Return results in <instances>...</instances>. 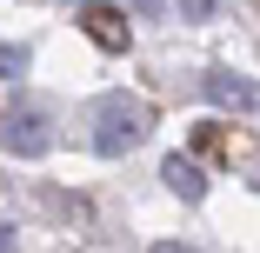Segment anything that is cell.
Here are the masks:
<instances>
[{
  "mask_svg": "<svg viewBox=\"0 0 260 253\" xmlns=\"http://www.w3.org/2000/svg\"><path fill=\"white\" fill-rule=\"evenodd\" d=\"M0 147H7L14 160H40L47 147H54V133H47V114L40 107H14L7 127H0Z\"/></svg>",
  "mask_w": 260,
  "mask_h": 253,
  "instance_id": "2",
  "label": "cell"
},
{
  "mask_svg": "<svg viewBox=\"0 0 260 253\" xmlns=\"http://www.w3.org/2000/svg\"><path fill=\"white\" fill-rule=\"evenodd\" d=\"M80 27H87V40L100 47V54H127V14L120 7H107V0H87V7H80Z\"/></svg>",
  "mask_w": 260,
  "mask_h": 253,
  "instance_id": "3",
  "label": "cell"
},
{
  "mask_svg": "<svg viewBox=\"0 0 260 253\" xmlns=\"http://www.w3.org/2000/svg\"><path fill=\"white\" fill-rule=\"evenodd\" d=\"M174 14H180L187 27H200V20H214V14H220V0H174Z\"/></svg>",
  "mask_w": 260,
  "mask_h": 253,
  "instance_id": "7",
  "label": "cell"
},
{
  "mask_svg": "<svg viewBox=\"0 0 260 253\" xmlns=\"http://www.w3.org/2000/svg\"><path fill=\"white\" fill-rule=\"evenodd\" d=\"M14 246H20V233H14V227H0V253H14Z\"/></svg>",
  "mask_w": 260,
  "mask_h": 253,
  "instance_id": "9",
  "label": "cell"
},
{
  "mask_svg": "<svg viewBox=\"0 0 260 253\" xmlns=\"http://www.w3.org/2000/svg\"><path fill=\"white\" fill-rule=\"evenodd\" d=\"M167 7V0H134V14H160Z\"/></svg>",
  "mask_w": 260,
  "mask_h": 253,
  "instance_id": "10",
  "label": "cell"
},
{
  "mask_svg": "<svg viewBox=\"0 0 260 253\" xmlns=\"http://www.w3.org/2000/svg\"><path fill=\"white\" fill-rule=\"evenodd\" d=\"M147 253H200V246H187V240H153Z\"/></svg>",
  "mask_w": 260,
  "mask_h": 253,
  "instance_id": "8",
  "label": "cell"
},
{
  "mask_svg": "<svg viewBox=\"0 0 260 253\" xmlns=\"http://www.w3.org/2000/svg\"><path fill=\"white\" fill-rule=\"evenodd\" d=\"M27 67H34V54H27V47H20V40H0V80H20Z\"/></svg>",
  "mask_w": 260,
  "mask_h": 253,
  "instance_id": "6",
  "label": "cell"
},
{
  "mask_svg": "<svg viewBox=\"0 0 260 253\" xmlns=\"http://www.w3.org/2000/svg\"><path fill=\"white\" fill-rule=\"evenodd\" d=\"M147 133H153V107L140 93H100L93 100V154L100 160H127Z\"/></svg>",
  "mask_w": 260,
  "mask_h": 253,
  "instance_id": "1",
  "label": "cell"
},
{
  "mask_svg": "<svg viewBox=\"0 0 260 253\" xmlns=\"http://www.w3.org/2000/svg\"><path fill=\"white\" fill-rule=\"evenodd\" d=\"M160 180H167L174 200H187V207H200V200H207V167H200L193 154H167V160H160Z\"/></svg>",
  "mask_w": 260,
  "mask_h": 253,
  "instance_id": "5",
  "label": "cell"
},
{
  "mask_svg": "<svg viewBox=\"0 0 260 253\" xmlns=\"http://www.w3.org/2000/svg\"><path fill=\"white\" fill-rule=\"evenodd\" d=\"M200 87H207V100H214V107H227V114H253V107H260V87L240 80V74H227V67H207Z\"/></svg>",
  "mask_w": 260,
  "mask_h": 253,
  "instance_id": "4",
  "label": "cell"
}]
</instances>
